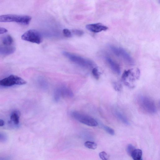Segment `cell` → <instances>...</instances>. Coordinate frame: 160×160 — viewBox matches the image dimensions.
<instances>
[{
    "label": "cell",
    "instance_id": "26",
    "mask_svg": "<svg viewBox=\"0 0 160 160\" xmlns=\"http://www.w3.org/2000/svg\"><path fill=\"white\" fill-rule=\"evenodd\" d=\"M72 32L74 34L78 36H81L84 34L83 31L79 29H73L72 30Z\"/></svg>",
    "mask_w": 160,
    "mask_h": 160
},
{
    "label": "cell",
    "instance_id": "1",
    "mask_svg": "<svg viewBox=\"0 0 160 160\" xmlns=\"http://www.w3.org/2000/svg\"><path fill=\"white\" fill-rule=\"evenodd\" d=\"M31 19V17L28 15L12 14L0 15V22H13L24 25L29 24Z\"/></svg>",
    "mask_w": 160,
    "mask_h": 160
},
{
    "label": "cell",
    "instance_id": "12",
    "mask_svg": "<svg viewBox=\"0 0 160 160\" xmlns=\"http://www.w3.org/2000/svg\"><path fill=\"white\" fill-rule=\"evenodd\" d=\"M15 51L14 47L0 46V55H9L14 53Z\"/></svg>",
    "mask_w": 160,
    "mask_h": 160
},
{
    "label": "cell",
    "instance_id": "19",
    "mask_svg": "<svg viewBox=\"0 0 160 160\" xmlns=\"http://www.w3.org/2000/svg\"><path fill=\"white\" fill-rule=\"evenodd\" d=\"M84 145L87 148L92 149H95L97 146V144L96 143L90 141L85 142Z\"/></svg>",
    "mask_w": 160,
    "mask_h": 160
},
{
    "label": "cell",
    "instance_id": "14",
    "mask_svg": "<svg viewBox=\"0 0 160 160\" xmlns=\"http://www.w3.org/2000/svg\"><path fill=\"white\" fill-rule=\"evenodd\" d=\"M37 82L39 87L42 89L46 90L48 88V82L43 77H38L37 80Z\"/></svg>",
    "mask_w": 160,
    "mask_h": 160
},
{
    "label": "cell",
    "instance_id": "16",
    "mask_svg": "<svg viewBox=\"0 0 160 160\" xmlns=\"http://www.w3.org/2000/svg\"><path fill=\"white\" fill-rule=\"evenodd\" d=\"M142 155V151L140 149H135L132 152L131 156L134 160H139Z\"/></svg>",
    "mask_w": 160,
    "mask_h": 160
},
{
    "label": "cell",
    "instance_id": "27",
    "mask_svg": "<svg viewBox=\"0 0 160 160\" xmlns=\"http://www.w3.org/2000/svg\"><path fill=\"white\" fill-rule=\"evenodd\" d=\"M7 140V137L4 134L0 132V142H5Z\"/></svg>",
    "mask_w": 160,
    "mask_h": 160
},
{
    "label": "cell",
    "instance_id": "10",
    "mask_svg": "<svg viewBox=\"0 0 160 160\" xmlns=\"http://www.w3.org/2000/svg\"><path fill=\"white\" fill-rule=\"evenodd\" d=\"M105 58L112 70L117 74H120L121 73V69L119 65L109 57L106 56Z\"/></svg>",
    "mask_w": 160,
    "mask_h": 160
},
{
    "label": "cell",
    "instance_id": "9",
    "mask_svg": "<svg viewBox=\"0 0 160 160\" xmlns=\"http://www.w3.org/2000/svg\"><path fill=\"white\" fill-rule=\"evenodd\" d=\"M121 57L123 60L130 65L134 64V61L132 57L124 49L122 48H119V56Z\"/></svg>",
    "mask_w": 160,
    "mask_h": 160
},
{
    "label": "cell",
    "instance_id": "32",
    "mask_svg": "<svg viewBox=\"0 0 160 160\" xmlns=\"http://www.w3.org/2000/svg\"><path fill=\"white\" fill-rule=\"evenodd\" d=\"M139 160H142L141 159H140Z\"/></svg>",
    "mask_w": 160,
    "mask_h": 160
},
{
    "label": "cell",
    "instance_id": "30",
    "mask_svg": "<svg viewBox=\"0 0 160 160\" xmlns=\"http://www.w3.org/2000/svg\"><path fill=\"white\" fill-rule=\"evenodd\" d=\"M113 86L114 88L117 90H119L120 89V86L117 83H114Z\"/></svg>",
    "mask_w": 160,
    "mask_h": 160
},
{
    "label": "cell",
    "instance_id": "6",
    "mask_svg": "<svg viewBox=\"0 0 160 160\" xmlns=\"http://www.w3.org/2000/svg\"><path fill=\"white\" fill-rule=\"evenodd\" d=\"M23 40L39 44L42 41V37L40 33L35 29H30L24 33L21 36Z\"/></svg>",
    "mask_w": 160,
    "mask_h": 160
},
{
    "label": "cell",
    "instance_id": "13",
    "mask_svg": "<svg viewBox=\"0 0 160 160\" xmlns=\"http://www.w3.org/2000/svg\"><path fill=\"white\" fill-rule=\"evenodd\" d=\"M114 113L116 117L122 123L126 125L129 124L128 118L121 112L118 110H115L114 111Z\"/></svg>",
    "mask_w": 160,
    "mask_h": 160
},
{
    "label": "cell",
    "instance_id": "8",
    "mask_svg": "<svg viewBox=\"0 0 160 160\" xmlns=\"http://www.w3.org/2000/svg\"><path fill=\"white\" fill-rule=\"evenodd\" d=\"M86 28L89 31L94 33L106 31L108 29V27L100 23L88 24Z\"/></svg>",
    "mask_w": 160,
    "mask_h": 160
},
{
    "label": "cell",
    "instance_id": "23",
    "mask_svg": "<svg viewBox=\"0 0 160 160\" xmlns=\"http://www.w3.org/2000/svg\"><path fill=\"white\" fill-rule=\"evenodd\" d=\"M135 149L134 146L131 144H129L127 146L126 151L128 154L131 156L132 152Z\"/></svg>",
    "mask_w": 160,
    "mask_h": 160
},
{
    "label": "cell",
    "instance_id": "29",
    "mask_svg": "<svg viewBox=\"0 0 160 160\" xmlns=\"http://www.w3.org/2000/svg\"><path fill=\"white\" fill-rule=\"evenodd\" d=\"M0 160H11V159L8 156H0Z\"/></svg>",
    "mask_w": 160,
    "mask_h": 160
},
{
    "label": "cell",
    "instance_id": "17",
    "mask_svg": "<svg viewBox=\"0 0 160 160\" xmlns=\"http://www.w3.org/2000/svg\"><path fill=\"white\" fill-rule=\"evenodd\" d=\"M13 40L12 37L10 35L4 36L2 39V42L4 46H10L13 43Z\"/></svg>",
    "mask_w": 160,
    "mask_h": 160
},
{
    "label": "cell",
    "instance_id": "21",
    "mask_svg": "<svg viewBox=\"0 0 160 160\" xmlns=\"http://www.w3.org/2000/svg\"><path fill=\"white\" fill-rule=\"evenodd\" d=\"M108 47L111 50L115 55L119 57V48L111 45H109Z\"/></svg>",
    "mask_w": 160,
    "mask_h": 160
},
{
    "label": "cell",
    "instance_id": "5",
    "mask_svg": "<svg viewBox=\"0 0 160 160\" xmlns=\"http://www.w3.org/2000/svg\"><path fill=\"white\" fill-rule=\"evenodd\" d=\"M140 74V71L138 69H136L135 73L132 69L125 70L122 74V80L126 85L132 87L134 86L133 82L139 78Z\"/></svg>",
    "mask_w": 160,
    "mask_h": 160
},
{
    "label": "cell",
    "instance_id": "28",
    "mask_svg": "<svg viewBox=\"0 0 160 160\" xmlns=\"http://www.w3.org/2000/svg\"><path fill=\"white\" fill-rule=\"evenodd\" d=\"M8 31V30L4 28L0 27V34L5 33Z\"/></svg>",
    "mask_w": 160,
    "mask_h": 160
},
{
    "label": "cell",
    "instance_id": "15",
    "mask_svg": "<svg viewBox=\"0 0 160 160\" xmlns=\"http://www.w3.org/2000/svg\"><path fill=\"white\" fill-rule=\"evenodd\" d=\"M20 113L18 110H15L12 113L10 118L13 123L16 125H18L19 123V119Z\"/></svg>",
    "mask_w": 160,
    "mask_h": 160
},
{
    "label": "cell",
    "instance_id": "7",
    "mask_svg": "<svg viewBox=\"0 0 160 160\" xmlns=\"http://www.w3.org/2000/svg\"><path fill=\"white\" fill-rule=\"evenodd\" d=\"M26 83L21 78L14 75H11L0 80V85L4 87H10L16 85H22Z\"/></svg>",
    "mask_w": 160,
    "mask_h": 160
},
{
    "label": "cell",
    "instance_id": "24",
    "mask_svg": "<svg viewBox=\"0 0 160 160\" xmlns=\"http://www.w3.org/2000/svg\"><path fill=\"white\" fill-rule=\"evenodd\" d=\"M99 155L102 160H108V159L109 157L108 155L104 151L100 152Z\"/></svg>",
    "mask_w": 160,
    "mask_h": 160
},
{
    "label": "cell",
    "instance_id": "11",
    "mask_svg": "<svg viewBox=\"0 0 160 160\" xmlns=\"http://www.w3.org/2000/svg\"><path fill=\"white\" fill-rule=\"evenodd\" d=\"M61 97L71 98L73 96L72 90L68 87L62 86L59 87Z\"/></svg>",
    "mask_w": 160,
    "mask_h": 160
},
{
    "label": "cell",
    "instance_id": "25",
    "mask_svg": "<svg viewBox=\"0 0 160 160\" xmlns=\"http://www.w3.org/2000/svg\"><path fill=\"white\" fill-rule=\"evenodd\" d=\"M62 33L67 38L71 37L72 35L71 32L68 29H63L62 30Z\"/></svg>",
    "mask_w": 160,
    "mask_h": 160
},
{
    "label": "cell",
    "instance_id": "18",
    "mask_svg": "<svg viewBox=\"0 0 160 160\" xmlns=\"http://www.w3.org/2000/svg\"><path fill=\"white\" fill-rule=\"evenodd\" d=\"M61 96L59 87L57 88L54 91V99L55 101L58 102Z\"/></svg>",
    "mask_w": 160,
    "mask_h": 160
},
{
    "label": "cell",
    "instance_id": "20",
    "mask_svg": "<svg viewBox=\"0 0 160 160\" xmlns=\"http://www.w3.org/2000/svg\"><path fill=\"white\" fill-rule=\"evenodd\" d=\"M101 126L102 128L109 134L112 135H113L114 134V131L111 128L103 124H102Z\"/></svg>",
    "mask_w": 160,
    "mask_h": 160
},
{
    "label": "cell",
    "instance_id": "2",
    "mask_svg": "<svg viewBox=\"0 0 160 160\" xmlns=\"http://www.w3.org/2000/svg\"><path fill=\"white\" fill-rule=\"evenodd\" d=\"M138 103L140 107L146 112L153 114L157 111V108L154 102L149 97L140 95L137 99Z\"/></svg>",
    "mask_w": 160,
    "mask_h": 160
},
{
    "label": "cell",
    "instance_id": "22",
    "mask_svg": "<svg viewBox=\"0 0 160 160\" xmlns=\"http://www.w3.org/2000/svg\"><path fill=\"white\" fill-rule=\"evenodd\" d=\"M92 73L93 76L96 79H98L100 76V73L98 69V68L95 67L92 68Z\"/></svg>",
    "mask_w": 160,
    "mask_h": 160
},
{
    "label": "cell",
    "instance_id": "3",
    "mask_svg": "<svg viewBox=\"0 0 160 160\" xmlns=\"http://www.w3.org/2000/svg\"><path fill=\"white\" fill-rule=\"evenodd\" d=\"M63 55L71 61L80 66L86 68H92L95 66L94 63L91 60L86 59L81 56L64 51Z\"/></svg>",
    "mask_w": 160,
    "mask_h": 160
},
{
    "label": "cell",
    "instance_id": "4",
    "mask_svg": "<svg viewBox=\"0 0 160 160\" xmlns=\"http://www.w3.org/2000/svg\"><path fill=\"white\" fill-rule=\"evenodd\" d=\"M72 118L83 124L91 127H96L98 125L97 121L93 118L77 111L71 113Z\"/></svg>",
    "mask_w": 160,
    "mask_h": 160
},
{
    "label": "cell",
    "instance_id": "31",
    "mask_svg": "<svg viewBox=\"0 0 160 160\" xmlns=\"http://www.w3.org/2000/svg\"><path fill=\"white\" fill-rule=\"evenodd\" d=\"M5 124V122L4 120L0 119V127L3 126Z\"/></svg>",
    "mask_w": 160,
    "mask_h": 160
}]
</instances>
